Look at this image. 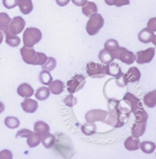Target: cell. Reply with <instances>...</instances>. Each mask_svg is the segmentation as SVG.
Listing matches in <instances>:
<instances>
[{
    "label": "cell",
    "mask_w": 156,
    "mask_h": 159,
    "mask_svg": "<svg viewBox=\"0 0 156 159\" xmlns=\"http://www.w3.org/2000/svg\"><path fill=\"white\" fill-rule=\"evenodd\" d=\"M119 101L115 99H110L108 101V117H106V122L108 125H113L115 128L122 127L129 118V115L123 113L118 107Z\"/></svg>",
    "instance_id": "obj_1"
},
{
    "label": "cell",
    "mask_w": 156,
    "mask_h": 159,
    "mask_svg": "<svg viewBox=\"0 0 156 159\" xmlns=\"http://www.w3.org/2000/svg\"><path fill=\"white\" fill-rule=\"evenodd\" d=\"M20 54H21L23 61L25 63L30 64V65L42 66L48 58L43 52H36L33 47H28L25 45L23 47H21Z\"/></svg>",
    "instance_id": "obj_2"
},
{
    "label": "cell",
    "mask_w": 156,
    "mask_h": 159,
    "mask_svg": "<svg viewBox=\"0 0 156 159\" xmlns=\"http://www.w3.org/2000/svg\"><path fill=\"white\" fill-rule=\"evenodd\" d=\"M42 39V32L38 28H28L23 34V43L25 46L33 47Z\"/></svg>",
    "instance_id": "obj_3"
},
{
    "label": "cell",
    "mask_w": 156,
    "mask_h": 159,
    "mask_svg": "<svg viewBox=\"0 0 156 159\" xmlns=\"http://www.w3.org/2000/svg\"><path fill=\"white\" fill-rule=\"evenodd\" d=\"M104 26V19L100 13H94L90 16L86 24V31L89 35H97Z\"/></svg>",
    "instance_id": "obj_4"
},
{
    "label": "cell",
    "mask_w": 156,
    "mask_h": 159,
    "mask_svg": "<svg viewBox=\"0 0 156 159\" xmlns=\"http://www.w3.org/2000/svg\"><path fill=\"white\" fill-rule=\"evenodd\" d=\"M86 83V78L82 75H75L70 80H69L67 85H68V91L69 93H75L84 86Z\"/></svg>",
    "instance_id": "obj_5"
},
{
    "label": "cell",
    "mask_w": 156,
    "mask_h": 159,
    "mask_svg": "<svg viewBox=\"0 0 156 159\" xmlns=\"http://www.w3.org/2000/svg\"><path fill=\"white\" fill-rule=\"evenodd\" d=\"M114 56H115V59L120 60L123 63L128 64V65L134 63V61H135L134 53L132 52L127 50L124 47L119 46L118 49L114 52Z\"/></svg>",
    "instance_id": "obj_6"
},
{
    "label": "cell",
    "mask_w": 156,
    "mask_h": 159,
    "mask_svg": "<svg viewBox=\"0 0 156 159\" xmlns=\"http://www.w3.org/2000/svg\"><path fill=\"white\" fill-rule=\"evenodd\" d=\"M108 112L102 109H92L88 111L85 114V120L90 123H95L97 121L106 122Z\"/></svg>",
    "instance_id": "obj_7"
},
{
    "label": "cell",
    "mask_w": 156,
    "mask_h": 159,
    "mask_svg": "<svg viewBox=\"0 0 156 159\" xmlns=\"http://www.w3.org/2000/svg\"><path fill=\"white\" fill-rule=\"evenodd\" d=\"M154 54H155V49L154 47H150L144 51L137 52L135 55V61L138 64L149 63L154 59Z\"/></svg>",
    "instance_id": "obj_8"
},
{
    "label": "cell",
    "mask_w": 156,
    "mask_h": 159,
    "mask_svg": "<svg viewBox=\"0 0 156 159\" xmlns=\"http://www.w3.org/2000/svg\"><path fill=\"white\" fill-rule=\"evenodd\" d=\"M26 22L22 17L20 16H16L13 20H11L9 25L7 28V31L10 32L13 35H18L25 28Z\"/></svg>",
    "instance_id": "obj_9"
},
{
    "label": "cell",
    "mask_w": 156,
    "mask_h": 159,
    "mask_svg": "<svg viewBox=\"0 0 156 159\" xmlns=\"http://www.w3.org/2000/svg\"><path fill=\"white\" fill-rule=\"evenodd\" d=\"M86 72L93 78H101L106 76L104 72V65L96 62H89L86 66Z\"/></svg>",
    "instance_id": "obj_10"
},
{
    "label": "cell",
    "mask_w": 156,
    "mask_h": 159,
    "mask_svg": "<svg viewBox=\"0 0 156 159\" xmlns=\"http://www.w3.org/2000/svg\"><path fill=\"white\" fill-rule=\"evenodd\" d=\"M123 77L124 80V83L127 84L129 83H136L138 82L140 77H141V73L136 67H131L128 71L125 73L124 75L123 74Z\"/></svg>",
    "instance_id": "obj_11"
},
{
    "label": "cell",
    "mask_w": 156,
    "mask_h": 159,
    "mask_svg": "<svg viewBox=\"0 0 156 159\" xmlns=\"http://www.w3.org/2000/svg\"><path fill=\"white\" fill-rule=\"evenodd\" d=\"M123 99L126 100L127 102H129L131 108V113H133V114L138 109L143 108V104H142L141 101L137 98V96H135L131 93H127L123 97Z\"/></svg>",
    "instance_id": "obj_12"
},
{
    "label": "cell",
    "mask_w": 156,
    "mask_h": 159,
    "mask_svg": "<svg viewBox=\"0 0 156 159\" xmlns=\"http://www.w3.org/2000/svg\"><path fill=\"white\" fill-rule=\"evenodd\" d=\"M104 72L106 75L114 76V77H118V76L123 75L122 69H121L120 65L117 63H114V61L104 65Z\"/></svg>",
    "instance_id": "obj_13"
},
{
    "label": "cell",
    "mask_w": 156,
    "mask_h": 159,
    "mask_svg": "<svg viewBox=\"0 0 156 159\" xmlns=\"http://www.w3.org/2000/svg\"><path fill=\"white\" fill-rule=\"evenodd\" d=\"M21 108L26 113H35L38 108V103L37 101L32 100L29 98H26L23 102H21Z\"/></svg>",
    "instance_id": "obj_14"
},
{
    "label": "cell",
    "mask_w": 156,
    "mask_h": 159,
    "mask_svg": "<svg viewBox=\"0 0 156 159\" xmlns=\"http://www.w3.org/2000/svg\"><path fill=\"white\" fill-rule=\"evenodd\" d=\"M17 93L20 96L23 97V98H29L34 94V89L32 88V86L29 84L23 83L20 84Z\"/></svg>",
    "instance_id": "obj_15"
},
{
    "label": "cell",
    "mask_w": 156,
    "mask_h": 159,
    "mask_svg": "<svg viewBox=\"0 0 156 159\" xmlns=\"http://www.w3.org/2000/svg\"><path fill=\"white\" fill-rule=\"evenodd\" d=\"M139 143H140V140L137 137L130 136L124 141V147L127 150L134 151V150H137L139 148Z\"/></svg>",
    "instance_id": "obj_16"
},
{
    "label": "cell",
    "mask_w": 156,
    "mask_h": 159,
    "mask_svg": "<svg viewBox=\"0 0 156 159\" xmlns=\"http://www.w3.org/2000/svg\"><path fill=\"white\" fill-rule=\"evenodd\" d=\"M99 58H100V61L104 65H106V64H108L114 61V60L115 59V56H114V52L107 51L106 49H103V50H101L100 52Z\"/></svg>",
    "instance_id": "obj_17"
},
{
    "label": "cell",
    "mask_w": 156,
    "mask_h": 159,
    "mask_svg": "<svg viewBox=\"0 0 156 159\" xmlns=\"http://www.w3.org/2000/svg\"><path fill=\"white\" fill-rule=\"evenodd\" d=\"M145 127H146V123H137L135 122L132 125V128H131V133H132V136L134 137H141L145 132Z\"/></svg>",
    "instance_id": "obj_18"
},
{
    "label": "cell",
    "mask_w": 156,
    "mask_h": 159,
    "mask_svg": "<svg viewBox=\"0 0 156 159\" xmlns=\"http://www.w3.org/2000/svg\"><path fill=\"white\" fill-rule=\"evenodd\" d=\"M48 85H49V90H50L51 93L55 94V95L60 94L63 92L64 88H65V84L60 80L51 81Z\"/></svg>",
    "instance_id": "obj_19"
},
{
    "label": "cell",
    "mask_w": 156,
    "mask_h": 159,
    "mask_svg": "<svg viewBox=\"0 0 156 159\" xmlns=\"http://www.w3.org/2000/svg\"><path fill=\"white\" fill-rule=\"evenodd\" d=\"M154 36V32L151 31L149 29L145 28L138 33L137 38H138V40L140 42H142L144 44H148L152 41V38Z\"/></svg>",
    "instance_id": "obj_20"
},
{
    "label": "cell",
    "mask_w": 156,
    "mask_h": 159,
    "mask_svg": "<svg viewBox=\"0 0 156 159\" xmlns=\"http://www.w3.org/2000/svg\"><path fill=\"white\" fill-rule=\"evenodd\" d=\"M20 11L23 14H29L33 10V3L31 0H18V5Z\"/></svg>",
    "instance_id": "obj_21"
},
{
    "label": "cell",
    "mask_w": 156,
    "mask_h": 159,
    "mask_svg": "<svg viewBox=\"0 0 156 159\" xmlns=\"http://www.w3.org/2000/svg\"><path fill=\"white\" fill-rule=\"evenodd\" d=\"M5 35H6V43L9 46H12V47H17L18 45L20 44V39L17 36V35H13L11 34L10 32L7 31V28H6V30H5Z\"/></svg>",
    "instance_id": "obj_22"
},
{
    "label": "cell",
    "mask_w": 156,
    "mask_h": 159,
    "mask_svg": "<svg viewBox=\"0 0 156 159\" xmlns=\"http://www.w3.org/2000/svg\"><path fill=\"white\" fill-rule=\"evenodd\" d=\"M27 143L29 148H35V147L38 146L41 143V140H42V135L38 134L36 132L30 134L28 137H27Z\"/></svg>",
    "instance_id": "obj_23"
},
{
    "label": "cell",
    "mask_w": 156,
    "mask_h": 159,
    "mask_svg": "<svg viewBox=\"0 0 156 159\" xmlns=\"http://www.w3.org/2000/svg\"><path fill=\"white\" fill-rule=\"evenodd\" d=\"M55 141H56L55 136L53 134H50V132L47 133V134H44L42 136V140H41V142H42V144L44 145L45 148H52L53 145H54V143H55Z\"/></svg>",
    "instance_id": "obj_24"
},
{
    "label": "cell",
    "mask_w": 156,
    "mask_h": 159,
    "mask_svg": "<svg viewBox=\"0 0 156 159\" xmlns=\"http://www.w3.org/2000/svg\"><path fill=\"white\" fill-rule=\"evenodd\" d=\"M82 13H83L85 16L90 17L91 15H92L94 13H98V7L96 6V4L93 3V2H87V3L82 7Z\"/></svg>",
    "instance_id": "obj_25"
},
{
    "label": "cell",
    "mask_w": 156,
    "mask_h": 159,
    "mask_svg": "<svg viewBox=\"0 0 156 159\" xmlns=\"http://www.w3.org/2000/svg\"><path fill=\"white\" fill-rule=\"evenodd\" d=\"M34 131L43 136L44 134L50 132V126L45 122L38 121L36 122L34 125Z\"/></svg>",
    "instance_id": "obj_26"
},
{
    "label": "cell",
    "mask_w": 156,
    "mask_h": 159,
    "mask_svg": "<svg viewBox=\"0 0 156 159\" xmlns=\"http://www.w3.org/2000/svg\"><path fill=\"white\" fill-rule=\"evenodd\" d=\"M144 103L148 108H154L156 105V91H152L144 96Z\"/></svg>",
    "instance_id": "obj_27"
},
{
    "label": "cell",
    "mask_w": 156,
    "mask_h": 159,
    "mask_svg": "<svg viewBox=\"0 0 156 159\" xmlns=\"http://www.w3.org/2000/svg\"><path fill=\"white\" fill-rule=\"evenodd\" d=\"M139 148H141V150L145 154H152L155 150L156 145L154 142L153 141H142L141 143H139Z\"/></svg>",
    "instance_id": "obj_28"
},
{
    "label": "cell",
    "mask_w": 156,
    "mask_h": 159,
    "mask_svg": "<svg viewBox=\"0 0 156 159\" xmlns=\"http://www.w3.org/2000/svg\"><path fill=\"white\" fill-rule=\"evenodd\" d=\"M50 93L51 92L49 88H47L45 86H43V87H40V88H38L37 90V92L35 93V96H36V98L38 100H39V101H44V100H46V99L49 98Z\"/></svg>",
    "instance_id": "obj_29"
},
{
    "label": "cell",
    "mask_w": 156,
    "mask_h": 159,
    "mask_svg": "<svg viewBox=\"0 0 156 159\" xmlns=\"http://www.w3.org/2000/svg\"><path fill=\"white\" fill-rule=\"evenodd\" d=\"M81 129L82 134H85V135H88V136L93 135L96 133V131H97V127H96L95 124L94 123H90V122H87L84 125H82Z\"/></svg>",
    "instance_id": "obj_30"
},
{
    "label": "cell",
    "mask_w": 156,
    "mask_h": 159,
    "mask_svg": "<svg viewBox=\"0 0 156 159\" xmlns=\"http://www.w3.org/2000/svg\"><path fill=\"white\" fill-rule=\"evenodd\" d=\"M39 82L45 85H48L52 81V76L51 75V73L49 71H46V70H42L39 74Z\"/></svg>",
    "instance_id": "obj_31"
},
{
    "label": "cell",
    "mask_w": 156,
    "mask_h": 159,
    "mask_svg": "<svg viewBox=\"0 0 156 159\" xmlns=\"http://www.w3.org/2000/svg\"><path fill=\"white\" fill-rule=\"evenodd\" d=\"M134 116L136 118L135 122L137 123H146V121L148 120V114L146 113L145 110H144V108H140L137 110L134 113Z\"/></svg>",
    "instance_id": "obj_32"
},
{
    "label": "cell",
    "mask_w": 156,
    "mask_h": 159,
    "mask_svg": "<svg viewBox=\"0 0 156 159\" xmlns=\"http://www.w3.org/2000/svg\"><path fill=\"white\" fill-rule=\"evenodd\" d=\"M57 61L56 59H54L53 57L47 58L46 61L42 65V69L43 70H46V71H51L56 68Z\"/></svg>",
    "instance_id": "obj_33"
},
{
    "label": "cell",
    "mask_w": 156,
    "mask_h": 159,
    "mask_svg": "<svg viewBox=\"0 0 156 159\" xmlns=\"http://www.w3.org/2000/svg\"><path fill=\"white\" fill-rule=\"evenodd\" d=\"M5 125H7V127L9 129H15V128L20 126V121L17 117L14 116H7L5 119Z\"/></svg>",
    "instance_id": "obj_34"
},
{
    "label": "cell",
    "mask_w": 156,
    "mask_h": 159,
    "mask_svg": "<svg viewBox=\"0 0 156 159\" xmlns=\"http://www.w3.org/2000/svg\"><path fill=\"white\" fill-rule=\"evenodd\" d=\"M118 42H117L116 40H114V39H108L106 43H105V49L107 50V51L114 52L118 49Z\"/></svg>",
    "instance_id": "obj_35"
},
{
    "label": "cell",
    "mask_w": 156,
    "mask_h": 159,
    "mask_svg": "<svg viewBox=\"0 0 156 159\" xmlns=\"http://www.w3.org/2000/svg\"><path fill=\"white\" fill-rule=\"evenodd\" d=\"M11 21V18L6 13H0V27L7 28Z\"/></svg>",
    "instance_id": "obj_36"
},
{
    "label": "cell",
    "mask_w": 156,
    "mask_h": 159,
    "mask_svg": "<svg viewBox=\"0 0 156 159\" xmlns=\"http://www.w3.org/2000/svg\"><path fill=\"white\" fill-rule=\"evenodd\" d=\"M65 103H66V105L69 106V107H74L75 104L77 103V100H76V98H75V96H73L72 93H70L69 95H68L66 97V99H65Z\"/></svg>",
    "instance_id": "obj_37"
},
{
    "label": "cell",
    "mask_w": 156,
    "mask_h": 159,
    "mask_svg": "<svg viewBox=\"0 0 156 159\" xmlns=\"http://www.w3.org/2000/svg\"><path fill=\"white\" fill-rule=\"evenodd\" d=\"M18 5V0H3V6L7 9H13Z\"/></svg>",
    "instance_id": "obj_38"
},
{
    "label": "cell",
    "mask_w": 156,
    "mask_h": 159,
    "mask_svg": "<svg viewBox=\"0 0 156 159\" xmlns=\"http://www.w3.org/2000/svg\"><path fill=\"white\" fill-rule=\"evenodd\" d=\"M30 134H32V131L29 130V129H22V130H20L19 132L16 134V138H27Z\"/></svg>",
    "instance_id": "obj_39"
},
{
    "label": "cell",
    "mask_w": 156,
    "mask_h": 159,
    "mask_svg": "<svg viewBox=\"0 0 156 159\" xmlns=\"http://www.w3.org/2000/svg\"><path fill=\"white\" fill-rule=\"evenodd\" d=\"M13 158V153L10 150H2L0 152V159H12Z\"/></svg>",
    "instance_id": "obj_40"
},
{
    "label": "cell",
    "mask_w": 156,
    "mask_h": 159,
    "mask_svg": "<svg viewBox=\"0 0 156 159\" xmlns=\"http://www.w3.org/2000/svg\"><path fill=\"white\" fill-rule=\"evenodd\" d=\"M147 29H149L151 31H156V18H152L147 23Z\"/></svg>",
    "instance_id": "obj_41"
},
{
    "label": "cell",
    "mask_w": 156,
    "mask_h": 159,
    "mask_svg": "<svg viewBox=\"0 0 156 159\" xmlns=\"http://www.w3.org/2000/svg\"><path fill=\"white\" fill-rule=\"evenodd\" d=\"M130 4V0H115V7H121Z\"/></svg>",
    "instance_id": "obj_42"
},
{
    "label": "cell",
    "mask_w": 156,
    "mask_h": 159,
    "mask_svg": "<svg viewBox=\"0 0 156 159\" xmlns=\"http://www.w3.org/2000/svg\"><path fill=\"white\" fill-rule=\"evenodd\" d=\"M72 2L74 3V5L77 6V7H82L87 3L88 0H72Z\"/></svg>",
    "instance_id": "obj_43"
},
{
    "label": "cell",
    "mask_w": 156,
    "mask_h": 159,
    "mask_svg": "<svg viewBox=\"0 0 156 159\" xmlns=\"http://www.w3.org/2000/svg\"><path fill=\"white\" fill-rule=\"evenodd\" d=\"M55 1L59 7H66L70 2V0H55Z\"/></svg>",
    "instance_id": "obj_44"
},
{
    "label": "cell",
    "mask_w": 156,
    "mask_h": 159,
    "mask_svg": "<svg viewBox=\"0 0 156 159\" xmlns=\"http://www.w3.org/2000/svg\"><path fill=\"white\" fill-rule=\"evenodd\" d=\"M5 30H6V28H1L0 27V45L3 41V38L5 36Z\"/></svg>",
    "instance_id": "obj_45"
},
{
    "label": "cell",
    "mask_w": 156,
    "mask_h": 159,
    "mask_svg": "<svg viewBox=\"0 0 156 159\" xmlns=\"http://www.w3.org/2000/svg\"><path fill=\"white\" fill-rule=\"evenodd\" d=\"M105 2L108 6H114L115 5V0H105Z\"/></svg>",
    "instance_id": "obj_46"
},
{
    "label": "cell",
    "mask_w": 156,
    "mask_h": 159,
    "mask_svg": "<svg viewBox=\"0 0 156 159\" xmlns=\"http://www.w3.org/2000/svg\"><path fill=\"white\" fill-rule=\"evenodd\" d=\"M4 110H5V105H4L3 102H0V114H1Z\"/></svg>",
    "instance_id": "obj_47"
},
{
    "label": "cell",
    "mask_w": 156,
    "mask_h": 159,
    "mask_svg": "<svg viewBox=\"0 0 156 159\" xmlns=\"http://www.w3.org/2000/svg\"><path fill=\"white\" fill-rule=\"evenodd\" d=\"M151 42H153V44L154 45H156V38H155V36H154L153 37V38H152V41Z\"/></svg>",
    "instance_id": "obj_48"
}]
</instances>
